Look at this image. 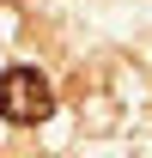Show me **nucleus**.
Masks as SVG:
<instances>
[{"label":"nucleus","instance_id":"1","mask_svg":"<svg viewBox=\"0 0 152 158\" xmlns=\"http://www.w3.org/2000/svg\"><path fill=\"white\" fill-rule=\"evenodd\" d=\"M49 110H55V85L37 67H6L0 73V116L6 122L37 128V122H49Z\"/></svg>","mask_w":152,"mask_h":158}]
</instances>
